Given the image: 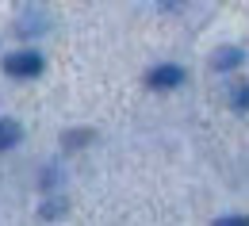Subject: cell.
<instances>
[{"label":"cell","instance_id":"cell-1","mask_svg":"<svg viewBox=\"0 0 249 226\" xmlns=\"http://www.w3.org/2000/svg\"><path fill=\"white\" fill-rule=\"evenodd\" d=\"M4 69H8L12 77H38V73H42V54H35V50L8 54V58H4Z\"/></svg>","mask_w":249,"mask_h":226},{"label":"cell","instance_id":"cell-2","mask_svg":"<svg viewBox=\"0 0 249 226\" xmlns=\"http://www.w3.org/2000/svg\"><path fill=\"white\" fill-rule=\"evenodd\" d=\"M146 85L157 88V92H165V88H177V85H184V69L180 65H157L146 73Z\"/></svg>","mask_w":249,"mask_h":226},{"label":"cell","instance_id":"cell-3","mask_svg":"<svg viewBox=\"0 0 249 226\" xmlns=\"http://www.w3.org/2000/svg\"><path fill=\"white\" fill-rule=\"evenodd\" d=\"M242 62H246V50H238V46H218L215 54H211V69H218V73L238 69Z\"/></svg>","mask_w":249,"mask_h":226},{"label":"cell","instance_id":"cell-4","mask_svg":"<svg viewBox=\"0 0 249 226\" xmlns=\"http://www.w3.org/2000/svg\"><path fill=\"white\" fill-rule=\"evenodd\" d=\"M19 138H23V127H19L16 119H0V154H4V150H12Z\"/></svg>","mask_w":249,"mask_h":226},{"label":"cell","instance_id":"cell-5","mask_svg":"<svg viewBox=\"0 0 249 226\" xmlns=\"http://www.w3.org/2000/svg\"><path fill=\"white\" fill-rule=\"evenodd\" d=\"M62 211H65V199H62V195H54V199H46V203L38 207V215H42V219H58Z\"/></svg>","mask_w":249,"mask_h":226},{"label":"cell","instance_id":"cell-6","mask_svg":"<svg viewBox=\"0 0 249 226\" xmlns=\"http://www.w3.org/2000/svg\"><path fill=\"white\" fill-rule=\"evenodd\" d=\"M230 100H234V107H238V111H249V81H246V85H238Z\"/></svg>","mask_w":249,"mask_h":226},{"label":"cell","instance_id":"cell-7","mask_svg":"<svg viewBox=\"0 0 249 226\" xmlns=\"http://www.w3.org/2000/svg\"><path fill=\"white\" fill-rule=\"evenodd\" d=\"M89 138H92V134H89V130H77V134H73V130H69V134H65V146H69V150H73V146H81V142H89Z\"/></svg>","mask_w":249,"mask_h":226},{"label":"cell","instance_id":"cell-8","mask_svg":"<svg viewBox=\"0 0 249 226\" xmlns=\"http://www.w3.org/2000/svg\"><path fill=\"white\" fill-rule=\"evenodd\" d=\"M215 226H249L246 215H226V219H215Z\"/></svg>","mask_w":249,"mask_h":226}]
</instances>
